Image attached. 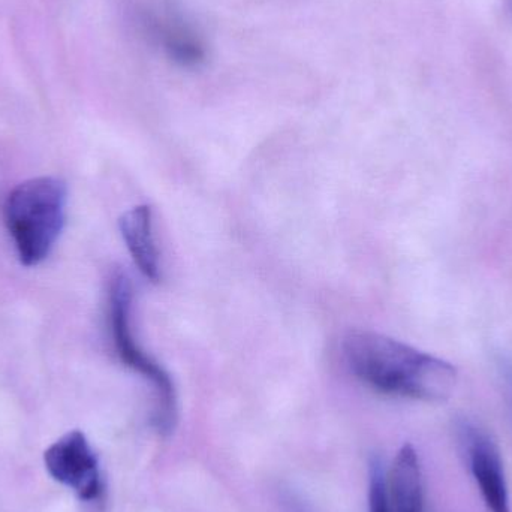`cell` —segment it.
Wrapping results in <instances>:
<instances>
[{
  "instance_id": "obj_1",
  "label": "cell",
  "mask_w": 512,
  "mask_h": 512,
  "mask_svg": "<svg viewBox=\"0 0 512 512\" xmlns=\"http://www.w3.org/2000/svg\"><path fill=\"white\" fill-rule=\"evenodd\" d=\"M343 351L352 373L379 393L444 402L456 388L453 364L375 331H349Z\"/></svg>"
},
{
  "instance_id": "obj_2",
  "label": "cell",
  "mask_w": 512,
  "mask_h": 512,
  "mask_svg": "<svg viewBox=\"0 0 512 512\" xmlns=\"http://www.w3.org/2000/svg\"><path fill=\"white\" fill-rule=\"evenodd\" d=\"M66 206L68 188L59 177H33L9 192L3 218L21 265L38 267L51 255L65 228Z\"/></svg>"
},
{
  "instance_id": "obj_3",
  "label": "cell",
  "mask_w": 512,
  "mask_h": 512,
  "mask_svg": "<svg viewBox=\"0 0 512 512\" xmlns=\"http://www.w3.org/2000/svg\"><path fill=\"white\" fill-rule=\"evenodd\" d=\"M132 285L123 273H116L108 288V325L117 357L129 369L143 376L153 388L155 408L152 424L159 435L173 432L177 423V394L170 375L141 349L132 333Z\"/></svg>"
},
{
  "instance_id": "obj_4",
  "label": "cell",
  "mask_w": 512,
  "mask_h": 512,
  "mask_svg": "<svg viewBox=\"0 0 512 512\" xmlns=\"http://www.w3.org/2000/svg\"><path fill=\"white\" fill-rule=\"evenodd\" d=\"M44 465L54 481L72 490L81 501L101 498L104 483L98 457L80 430H72L50 445L44 454Z\"/></svg>"
},
{
  "instance_id": "obj_5",
  "label": "cell",
  "mask_w": 512,
  "mask_h": 512,
  "mask_svg": "<svg viewBox=\"0 0 512 512\" xmlns=\"http://www.w3.org/2000/svg\"><path fill=\"white\" fill-rule=\"evenodd\" d=\"M466 463L489 512H512L504 460L492 436L472 421L457 426Z\"/></svg>"
},
{
  "instance_id": "obj_6",
  "label": "cell",
  "mask_w": 512,
  "mask_h": 512,
  "mask_svg": "<svg viewBox=\"0 0 512 512\" xmlns=\"http://www.w3.org/2000/svg\"><path fill=\"white\" fill-rule=\"evenodd\" d=\"M120 234L134 259V264L150 282L161 280V261L153 233V212L150 206L132 207L119 221Z\"/></svg>"
},
{
  "instance_id": "obj_7",
  "label": "cell",
  "mask_w": 512,
  "mask_h": 512,
  "mask_svg": "<svg viewBox=\"0 0 512 512\" xmlns=\"http://www.w3.org/2000/svg\"><path fill=\"white\" fill-rule=\"evenodd\" d=\"M387 486L391 512H426L420 457L411 444L394 457Z\"/></svg>"
},
{
  "instance_id": "obj_8",
  "label": "cell",
  "mask_w": 512,
  "mask_h": 512,
  "mask_svg": "<svg viewBox=\"0 0 512 512\" xmlns=\"http://www.w3.org/2000/svg\"><path fill=\"white\" fill-rule=\"evenodd\" d=\"M153 38L162 45L167 56L182 68H200L207 59L201 36L180 18L153 17L144 20Z\"/></svg>"
},
{
  "instance_id": "obj_9",
  "label": "cell",
  "mask_w": 512,
  "mask_h": 512,
  "mask_svg": "<svg viewBox=\"0 0 512 512\" xmlns=\"http://www.w3.org/2000/svg\"><path fill=\"white\" fill-rule=\"evenodd\" d=\"M369 466V512H391L384 465L373 459Z\"/></svg>"
},
{
  "instance_id": "obj_10",
  "label": "cell",
  "mask_w": 512,
  "mask_h": 512,
  "mask_svg": "<svg viewBox=\"0 0 512 512\" xmlns=\"http://www.w3.org/2000/svg\"><path fill=\"white\" fill-rule=\"evenodd\" d=\"M502 381H504L505 393H507L508 403L512 409V363L510 361H501Z\"/></svg>"
},
{
  "instance_id": "obj_11",
  "label": "cell",
  "mask_w": 512,
  "mask_h": 512,
  "mask_svg": "<svg viewBox=\"0 0 512 512\" xmlns=\"http://www.w3.org/2000/svg\"><path fill=\"white\" fill-rule=\"evenodd\" d=\"M288 512H307L306 508L300 504V501H297L295 498L288 499Z\"/></svg>"
},
{
  "instance_id": "obj_12",
  "label": "cell",
  "mask_w": 512,
  "mask_h": 512,
  "mask_svg": "<svg viewBox=\"0 0 512 512\" xmlns=\"http://www.w3.org/2000/svg\"><path fill=\"white\" fill-rule=\"evenodd\" d=\"M510 9H511V12H512V0H511V3H510Z\"/></svg>"
}]
</instances>
